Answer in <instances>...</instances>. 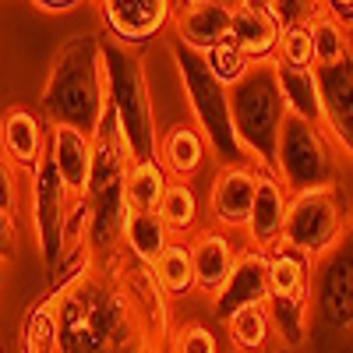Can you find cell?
Masks as SVG:
<instances>
[{
	"instance_id": "17",
	"label": "cell",
	"mask_w": 353,
	"mask_h": 353,
	"mask_svg": "<svg viewBox=\"0 0 353 353\" xmlns=\"http://www.w3.org/2000/svg\"><path fill=\"white\" fill-rule=\"evenodd\" d=\"M159 216L163 223L181 237V233H191L198 226V216H201V205H198V194L188 181H170L166 188V198L159 205Z\"/></svg>"
},
{
	"instance_id": "7",
	"label": "cell",
	"mask_w": 353,
	"mask_h": 353,
	"mask_svg": "<svg viewBox=\"0 0 353 353\" xmlns=\"http://www.w3.org/2000/svg\"><path fill=\"white\" fill-rule=\"evenodd\" d=\"M103 18L117 39L145 43L173 18V4H166V0H106Z\"/></svg>"
},
{
	"instance_id": "4",
	"label": "cell",
	"mask_w": 353,
	"mask_h": 353,
	"mask_svg": "<svg viewBox=\"0 0 353 353\" xmlns=\"http://www.w3.org/2000/svg\"><path fill=\"white\" fill-rule=\"evenodd\" d=\"M286 212H290V198H286V188L283 181L265 170L258 176V198H254V212H251V223H248V241H251V251H276L283 248V230H286Z\"/></svg>"
},
{
	"instance_id": "10",
	"label": "cell",
	"mask_w": 353,
	"mask_h": 353,
	"mask_svg": "<svg viewBox=\"0 0 353 353\" xmlns=\"http://www.w3.org/2000/svg\"><path fill=\"white\" fill-rule=\"evenodd\" d=\"M0 138H4V159H11V163L21 166V170H32V166L39 170L43 156L50 152L39 121H36V117L28 113V110H18V106L4 113Z\"/></svg>"
},
{
	"instance_id": "23",
	"label": "cell",
	"mask_w": 353,
	"mask_h": 353,
	"mask_svg": "<svg viewBox=\"0 0 353 353\" xmlns=\"http://www.w3.org/2000/svg\"><path fill=\"white\" fill-rule=\"evenodd\" d=\"M36 8L46 11V14H57V11H74V8H78V0H39Z\"/></svg>"
},
{
	"instance_id": "9",
	"label": "cell",
	"mask_w": 353,
	"mask_h": 353,
	"mask_svg": "<svg viewBox=\"0 0 353 353\" xmlns=\"http://www.w3.org/2000/svg\"><path fill=\"white\" fill-rule=\"evenodd\" d=\"M176 28H181V39L191 50L209 53V50L230 43L233 8L230 4H184L176 11Z\"/></svg>"
},
{
	"instance_id": "14",
	"label": "cell",
	"mask_w": 353,
	"mask_h": 353,
	"mask_svg": "<svg viewBox=\"0 0 353 353\" xmlns=\"http://www.w3.org/2000/svg\"><path fill=\"white\" fill-rule=\"evenodd\" d=\"M307 28H311V43H314V68H318V71L343 68L346 57L353 53V36H350V28L339 25L329 11L314 14Z\"/></svg>"
},
{
	"instance_id": "19",
	"label": "cell",
	"mask_w": 353,
	"mask_h": 353,
	"mask_svg": "<svg viewBox=\"0 0 353 353\" xmlns=\"http://www.w3.org/2000/svg\"><path fill=\"white\" fill-rule=\"evenodd\" d=\"M276 61L283 71H314V43L307 25H283Z\"/></svg>"
},
{
	"instance_id": "6",
	"label": "cell",
	"mask_w": 353,
	"mask_h": 353,
	"mask_svg": "<svg viewBox=\"0 0 353 353\" xmlns=\"http://www.w3.org/2000/svg\"><path fill=\"white\" fill-rule=\"evenodd\" d=\"M283 25L272 11V4H233V28L230 43L237 46L251 64H261L276 57Z\"/></svg>"
},
{
	"instance_id": "11",
	"label": "cell",
	"mask_w": 353,
	"mask_h": 353,
	"mask_svg": "<svg viewBox=\"0 0 353 353\" xmlns=\"http://www.w3.org/2000/svg\"><path fill=\"white\" fill-rule=\"evenodd\" d=\"M170 176L156 159H138L124 170V212H159V205L166 198Z\"/></svg>"
},
{
	"instance_id": "8",
	"label": "cell",
	"mask_w": 353,
	"mask_h": 353,
	"mask_svg": "<svg viewBox=\"0 0 353 353\" xmlns=\"http://www.w3.org/2000/svg\"><path fill=\"white\" fill-rule=\"evenodd\" d=\"M191 258H194V279L198 290L216 293L226 286V279L233 276V265H237V251L226 230H198L191 241Z\"/></svg>"
},
{
	"instance_id": "1",
	"label": "cell",
	"mask_w": 353,
	"mask_h": 353,
	"mask_svg": "<svg viewBox=\"0 0 353 353\" xmlns=\"http://www.w3.org/2000/svg\"><path fill=\"white\" fill-rule=\"evenodd\" d=\"M339 237V205L332 188H307L290 198L283 244L297 254H318Z\"/></svg>"
},
{
	"instance_id": "15",
	"label": "cell",
	"mask_w": 353,
	"mask_h": 353,
	"mask_svg": "<svg viewBox=\"0 0 353 353\" xmlns=\"http://www.w3.org/2000/svg\"><path fill=\"white\" fill-rule=\"evenodd\" d=\"M269 258V293L276 301H301V293L307 286V258L297 254L293 248H276L265 254Z\"/></svg>"
},
{
	"instance_id": "18",
	"label": "cell",
	"mask_w": 353,
	"mask_h": 353,
	"mask_svg": "<svg viewBox=\"0 0 353 353\" xmlns=\"http://www.w3.org/2000/svg\"><path fill=\"white\" fill-rule=\"evenodd\" d=\"M230 339L237 350L244 353H254L269 343V329H272V314H269V304H251V307H241L230 321Z\"/></svg>"
},
{
	"instance_id": "2",
	"label": "cell",
	"mask_w": 353,
	"mask_h": 353,
	"mask_svg": "<svg viewBox=\"0 0 353 353\" xmlns=\"http://www.w3.org/2000/svg\"><path fill=\"white\" fill-rule=\"evenodd\" d=\"M50 159H53V170H57V181H61V191L81 198L88 188H92L96 149H92V138H88L81 128H74L68 121L53 124Z\"/></svg>"
},
{
	"instance_id": "16",
	"label": "cell",
	"mask_w": 353,
	"mask_h": 353,
	"mask_svg": "<svg viewBox=\"0 0 353 353\" xmlns=\"http://www.w3.org/2000/svg\"><path fill=\"white\" fill-rule=\"evenodd\" d=\"M152 276H156V283L163 286L166 297H188L191 290H198L191 244H184L181 237H176V241L163 251V258L152 265Z\"/></svg>"
},
{
	"instance_id": "13",
	"label": "cell",
	"mask_w": 353,
	"mask_h": 353,
	"mask_svg": "<svg viewBox=\"0 0 353 353\" xmlns=\"http://www.w3.org/2000/svg\"><path fill=\"white\" fill-rule=\"evenodd\" d=\"M205 163V141L191 124H176L163 134L159 141V166L166 173H173V181H184V176L198 173Z\"/></svg>"
},
{
	"instance_id": "12",
	"label": "cell",
	"mask_w": 353,
	"mask_h": 353,
	"mask_svg": "<svg viewBox=\"0 0 353 353\" xmlns=\"http://www.w3.org/2000/svg\"><path fill=\"white\" fill-rule=\"evenodd\" d=\"M124 241L141 265H152L173 244V230L163 223L159 212H124Z\"/></svg>"
},
{
	"instance_id": "20",
	"label": "cell",
	"mask_w": 353,
	"mask_h": 353,
	"mask_svg": "<svg viewBox=\"0 0 353 353\" xmlns=\"http://www.w3.org/2000/svg\"><path fill=\"white\" fill-rule=\"evenodd\" d=\"M205 68H209V74H212L219 85H241V81L251 74L254 64H251L233 43H223V46H216V50L205 53Z\"/></svg>"
},
{
	"instance_id": "5",
	"label": "cell",
	"mask_w": 353,
	"mask_h": 353,
	"mask_svg": "<svg viewBox=\"0 0 353 353\" xmlns=\"http://www.w3.org/2000/svg\"><path fill=\"white\" fill-rule=\"evenodd\" d=\"M269 258H265L261 251H244L237 258V265H233V276L226 279L223 290L212 293V304L219 311V318H233L241 307H251V304H265L272 297L269 293Z\"/></svg>"
},
{
	"instance_id": "21",
	"label": "cell",
	"mask_w": 353,
	"mask_h": 353,
	"mask_svg": "<svg viewBox=\"0 0 353 353\" xmlns=\"http://www.w3.org/2000/svg\"><path fill=\"white\" fill-rule=\"evenodd\" d=\"M176 353H219V346L205 325H184L176 332Z\"/></svg>"
},
{
	"instance_id": "3",
	"label": "cell",
	"mask_w": 353,
	"mask_h": 353,
	"mask_svg": "<svg viewBox=\"0 0 353 353\" xmlns=\"http://www.w3.org/2000/svg\"><path fill=\"white\" fill-rule=\"evenodd\" d=\"M258 176L261 170L251 166H226L219 170L212 194H209V212L219 223V230H248L251 212H254V198H258Z\"/></svg>"
},
{
	"instance_id": "22",
	"label": "cell",
	"mask_w": 353,
	"mask_h": 353,
	"mask_svg": "<svg viewBox=\"0 0 353 353\" xmlns=\"http://www.w3.org/2000/svg\"><path fill=\"white\" fill-rule=\"evenodd\" d=\"M28 353H57V346H53V321H50V314H32V321H28Z\"/></svg>"
}]
</instances>
